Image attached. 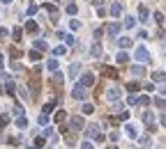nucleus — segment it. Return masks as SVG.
I'll use <instances>...</instances> for the list:
<instances>
[{"instance_id": "nucleus-1", "label": "nucleus", "mask_w": 166, "mask_h": 149, "mask_svg": "<svg viewBox=\"0 0 166 149\" xmlns=\"http://www.w3.org/2000/svg\"><path fill=\"white\" fill-rule=\"evenodd\" d=\"M134 57H136V62L139 64H145V62H150V53H148L145 46H136V53H134Z\"/></svg>"}, {"instance_id": "nucleus-2", "label": "nucleus", "mask_w": 166, "mask_h": 149, "mask_svg": "<svg viewBox=\"0 0 166 149\" xmlns=\"http://www.w3.org/2000/svg\"><path fill=\"white\" fill-rule=\"evenodd\" d=\"M85 135H88V138H90V140H104V135H102V129H99L97 124L88 129V131H85Z\"/></svg>"}, {"instance_id": "nucleus-3", "label": "nucleus", "mask_w": 166, "mask_h": 149, "mask_svg": "<svg viewBox=\"0 0 166 149\" xmlns=\"http://www.w3.org/2000/svg\"><path fill=\"white\" fill-rule=\"evenodd\" d=\"M79 85H81V87H92V85H95V76H92V74H85Z\"/></svg>"}, {"instance_id": "nucleus-4", "label": "nucleus", "mask_w": 166, "mask_h": 149, "mask_svg": "<svg viewBox=\"0 0 166 149\" xmlns=\"http://www.w3.org/2000/svg\"><path fill=\"white\" fill-rule=\"evenodd\" d=\"M72 97L74 99H85L88 94H85V87H81V85H74V92H72Z\"/></svg>"}, {"instance_id": "nucleus-5", "label": "nucleus", "mask_w": 166, "mask_h": 149, "mask_svg": "<svg viewBox=\"0 0 166 149\" xmlns=\"http://www.w3.org/2000/svg\"><path fill=\"white\" fill-rule=\"evenodd\" d=\"M139 19H141V23H148V19H150V11H148V7H143V5L139 7Z\"/></svg>"}, {"instance_id": "nucleus-6", "label": "nucleus", "mask_w": 166, "mask_h": 149, "mask_svg": "<svg viewBox=\"0 0 166 149\" xmlns=\"http://www.w3.org/2000/svg\"><path fill=\"white\" fill-rule=\"evenodd\" d=\"M83 129V119L76 115V117H72V131H81Z\"/></svg>"}, {"instance_id": "nucleus-7", "label": "nucleus", "mask_w": 166, "mask_h": 149, "mask_svg": "<svg viewBox=\"0 0 166 149\" xmlns=\"http://www.w3.org/2000/svg\"><path fill=\"white\" fill-rule=\"evenodd\" d=\"M14 89H16L14 80H12V78H5V92H7V94H14Z\"/></svg>"}, {"instance_id": "nucleus-8", "label": "nucleus", "mask_w": 166, "mask_h": 149, "mask_svg": "<svg viewBox=\"0 0 166 149\" xmlns=\"http://www.w3.org/2000/svg\"><path fill=\"white\" fill-rule=\"evenodd\" d=\"M118 32H120V23H111L109 25V37H118Z\"/></svg>"}, {"instance_id": "nucleus-9", "label": "nucleus", "mask_w": 166, "mask_h": 149, "mask_svg": "<svg viewBox=\"0 0 166 149\" xmlns=\"http://www.w3.org/2000/svg\"><path fill=\"white\" fill-rule=\"evenodd\" d=\"M60 39H65V44H67V46H74V34H69V32H60Z\"/></svg>"}, {"instance_id": "nucleus-10", "label": "nucleus", "mask_w": 166, "mask_h": 149, "mask_svg": "<svg viewBox=\"0 0 166 149\" xmlns=\"http://www.w3.org/2000/svg\"><path fill=\"white\" fill-rule=\"evenodd\" d=\"M111 14H113V16H120V14H122V5H120V2H113V5H111Z\"/></svg>"}, {"instance_id": "nucleus-11", "label": "nucleus", "mask_w": 166, "mask_h": 149, "mask_svg": "<svg viewBox=\"0 0 166 149\" xmlns=\"http://www.w3.org/2000/svg\"><path fill=\"white\" fill-rule=\"evenodd\" d=\"M127 60H129V55H127V53H124V51H120V53H118V55H115V62H118V64H124V62H127Z\"/></svg>"}, {"instance_id": "nucleus-12", "label": "nucleus", "mask_w": 166, "mask_h": 149, "mask_svg": "<svg viewBox=\"0 0 166 149\" xmlns=\"http://www.w3.org/2000/svg\"><path fill=\"white\" fill-rule=\"evenodd\" d=\"M132 74L136 76V78H141V76H143V74H145V69H143V67H141V64H134V69H132Z\"/></svg>"}, {"instance_id": "nucleus-13", "label": "nucleus", "mask_w": 166, "mask_h": 149, "mask_svg": "<svg viewBox=\"0 0 166 149\" xmlns=\"http://www.w3.org/2000/svg\"><path fill=\"white\" fill-rule=\"evenodd\" d=\"M26 30H28V32H32V34H35V32L39 30V25H37L35 21H28V23H26Z\"/></svg>"}, {"instance_id": "nucleus-14", "label": "nucleus", "mask_w": 166, "mask_h": 149, "mask_svg": "<svg viewBox=\"0 0 166 149\" xmlns=\"http://www.w3.org/2000/svg\"><path fill=\"white\" fill-rule=\"evenodd\" d=\"M102 71H104L106 76H109V78H115V76H118V71H115L113 67H102Z\"/></svg>"}, {"instance_id": "nucleus-15", "label": "nucleus", "mask_w": 166, "mask_h": 149, "mask_svg": "<svg viewBox=\"0 0 166 149\" xmlns=\"http://www.w3.org/2000/svg\"><path fill=\"white\" fill-rule=\"evenodd\" d=\"M109 99H111V101H115V99H120V89H115V87H111V89H109Z\"/></svg>"}, {"instance_id": "nucleus-16", "label": "nucleus", "mask_w": 166, "mask_h": 149, "mask_svg": "<svg viewBox=\"0 0 166 149\" xmlns=\"http://www.w3.org/2000/svg\"><path fill=\"white\" fill-rule=\"evenodd\" d=\"M90 55H92V57H99V55H102V46H99V44H95L92 48H90Z\"/></svg>"}, {"instance_id": "nucleus-17", "label": "nucleus", "mask_w": 166, "mask_h": 149, "mask_svg": "<svg viewBox=\"0 0 166 149\" xmlns=\"http://www.w3.org/2000/svg\"><path fill=\"white\" fill-rule=\"evenodd\" d=\"M79 69H81V64H79V62H74L72 67H69V76H72V78H76V74H79Z\"/></svg>"}, {"instance_id": "nucleus-18", "label": "nucleus", "mask_w": 166, "mask_h": 149, "mask_svg": "<svg viewBox=\"0 0 166 149\" xmlns=\"http://www.w3.org/2000/svg\"><path fill=\"white\" fill-rule=\"evenodd\" d=\"M46 69H49V71H56V69H58V60H56V57H51L49 62H46Z\"/></svg>"}, {"instance_id": "nucleus-19", "label": "nucleus", "mask_w": 166, "mask_h": 149, "mask_svg": "<svg viewBox=\"0 0 166 149\" xmlns=\"http://www.w3.org/2000/svg\"><path fill=\"white\" fill-rule=\"evenodd\" d=\"M129 46H132V39L129 37H120V48L124 51V48H129Z\"/></svg>"}, {"instance_id": "nucleus-20", "label": "nucleus", "mask_w": 166, "mask_h": 149, "mask_svg": "<svg viewBox=\"0 0 166 149\" xmlns=\"http://www.w3.org/2000/svg\"><path fill=\"white\" fill-rule=\"evenodd\" d=\"M49 46H46V41H42V39H37L35 41V51H46Z\"/></svg>"}, {"instance_id": "nucleus-21", "label": "nucleus", "mask_w": 166, "mask_h": 149, "mask_svg": "<svg viewBox=\"0 0 166 149\" xmlns=\"http://www.w3.org/2000/svg\"><path fill=\"white\" fill-rule=\"evenodd\" d=\"M65 53H67V46H56V48H53V55H65Z\"/></svg>"}, {"instance_id": "nucleus-22", "label": "nucleus", "mask_w": 166, "mask_h": 149, "mask_svg": "<svg viewBox=\"0 0 166 149\" xmlns=\"http://www.w3.org/2000/svg\"><path fill=\"white\" fill-rule=\"evenodd\" d=\"M127 133H129V138H136V135H139V131H136L134 124H127Z\"/></svg>"}, {"instance_id": "nucleus-23", "label": "nucleus", "mask_w": 166, "mask_h": 149, "mask_svg": "<svg viewBox=\"0 0 166 149\" xmlns=\"http://www.w3.org/2000/svg\"><path fill=\"white\" fill-rule=\"evenodd\" d=\"M76 11H79V5L69 2V5H67V14H76Z\"/></svg>"}, {"instance_id": "nucleus-24", "label": "nucleus", "mask_w": 166, "mask_h": 149, "mask_svg": "<svg viewBox=\"0 0 166 149\" xmlns=\"http://www.w3.org/2000/svg\"><path fill=\"white\" fill-rule=\"evenodd\" d=\"M16 126H19V129L28 126V119H26V117H19V119H16Z\"/></svg>"}, {"instance_id": "nucleus-25", "label": "nucleus", "mask_w": 166, "mask_h": 149, "mask_svg": "<svg viewBox=\"0 0 166 149\" xmlns=\"http://www.w3.org/2000/svg\"><path fill=\"white\" fill-rule=\"evenodd\" d=\"M53 106H56V103H53V101H49V103L44 106V112H42V115H49V112L53 110Z\"/></svg>"}, {"instance_id": "nucleus-26", "label": "nucleus", "mask_w": 166, "mask_h": 149, "mask_svg": "<svg viewBox=\"0 0 166 149\" xmlns=\"http://www.w3.org/2000/svg\"><path fill=\"white\" fill-rule=\"evenodd\" d=\"M74 133H67V135H65V142H67V145H74Z\"/></svg>"}, {"instance_id": "nucleus-27", "label": "nucleus", "mask_w": 166, "mask_h": 149, "mask_svg": "<svg viewBox=\"0 0 166 149\" xmlns=\"http://www.w3.org/2000/svg\"><path fill=\"white\" fill-rule=\"evenodd\" d=\"M152 80H157V83H164V74H162V71H157V74L152 76Z\"/></svg>"}, {"instance_id": "nucleus-28", "label": "nucleus", "mask_w": 166, "mask_h": 149, "mask_svg": "<svg viewBox=\"0 0 166 149\" xmlns=\"http://www.w3.org/2000/svg\"><path fill=\"white\" fill-rule=\"evenodd\" d=\"M124 28H134V19H132V16H127V19H124Z\"/></svg>"}, {"instance_id": "nucleus-29", "label": "nucleus", "mask_w": 166, "mask_h": 149, "mask_svg": "<svg viewBox=\"0 0 166 149\" xmlns=\"http://www.w3.org/2000/svg\"><path fill=\"white\" fill-rule=\"evenodd\" d=\"M83 112H85V115H90V112H92V106H90V103H83Z\"/></svg>"}, {"instance_id": "nucleus-30", "label": "nucleus", "mask_w": 166, "mask_h": 149, "mask_svg": "<svg viewBox=\"0 0 166 149\" xmlns=\"http://www.w3.org/2000/svg\"><path fill=\"white\" fill-rule=\"evenodd\" d=\"M39 124L44 126V124H49V115H39Z\"/></svg>"}, {"instance_id": "nucleus-31", "label": "nucleus", "mask_w": 166, "mask_h": 149, "mask_svg": "<svg viewBox=\"0 0 166 149\" xmlns=\"http://www.w3.org/2000/svg\"><path fill=\"white\" fill-rule=\"evenodd\" d=\"M30 60H35V62H37V60H42V55H39L37 51H32V53H30Z\"/></svg>"}, {"instance_id": "nucleus-32", "label": "nucleus", "mask_w": 166, "mask_h": 149, "mask_svg": "<svg viewBox=\"0 0 166 149\" xmlns=\"http://www.w3.org/2000/svg\"><path fill=\"white\" fill-rule=\"evenodd\" d=\"M7 122H9V117H7V115L0 117V126H7Z\"/></svg>"}, {"instance_id": "nucleus-33", "label": "nucleus", "mask_w": 166, "mask_h": 149, "mask_svg": "<svg viewBox=\"0 0 166 149\" xmlns=\"http://www.w3.org/2000/svg\"><path fill=\"white\" fill-rule=\"evenodd\" d=\"M157 108L164 110V99H162V94H159V99H157Z\"/></svg>"}, {"instance_id": "nucleus-34", "label": "nucleus", "mask_w": 166, "mask_h": 149, "mask_svg": "<svg viewBox=\"0 0 166 149\" xmlns=\"http://www.w3.org/2000/svg\"><path fill=\"white\" fill-rule=\"evenodd\" d=\"M35 11H37V5H30V7H28V16H32Z\"/></svg>"}, {"instance_id": "nucleus-35", "label": "nucleus", "mask_w": 166, "mask_h": 149, "mask_svg": "<svg viewBox=\"0 0 166 149\" xmlns=\"http://www.w3.org/2000/svg\"><path fill=\"white\" fill-rule=\"evenodd\" d=\"M155 19H157V23H164V14H162V11H157Z\"/></svg>"}, {"instance_id": "nucleus-36", "label": "nucleus", "mask_w": 166, "mask_h": 149, "mask_svg": "<svg viewBox=\"0 0 166 149\" xmlns=\"http://www.w3.org/2000/svg\"><path fill=\"white\" fill-rule=\"evenodd\" d=\"M62 119H65V110H60V112L56 115V122H62Z\"/></svg>"}, {"instance_id": "nucleus-37", "label": "nucleus", "mask_w": 166, "mask_h": 149, "mask_svg": "<svg viewBox=\"0 0 166 149\" xmlns=\"http://www.w3.org/2000/svg\"><path fill=\"white\" fill-rule=\"evenodd\" d=\"M7 34H9V32H7V28H0V39H5Z\"/></svg>"}, {"instance_id": "nucleus-38", "label": "nucleus", "mask_w": 166, "mask_h": 149, "mask_svg": "<svg viewBox=\"0 0 166 149\" xmlns=\"http://www.w3.org/2000/svg\"><path fill=\"white\" fill-rule=\"evenodd\" d=\"M14 37H16V41L21 39V28H14Z\"/></svg>"}, {"instance_id": "nucleus-39", "label": "nucleus", "mask_w": 166, "mask_h": 149, "mask_svg": "<svg viewBox=\"0 0 166 149\" xmlns=\"http://www.w3.org/2000/svg\"><path fill=\"white\" fill-rule=\"evenodd\" d=\"M69 25H72V30H79V28H81V23H79V21H72Z\"/></svg>"}, {"instance_id": "nucleus-40", "label": "nucleus", "mask_w": 166, "mask_h": 149, "mask_svg": "<svg viewBox=\"0 0 166 149\" xmlns=\"http://www.w3.org/2000/svg\"><path fill=\"white\" fill-rule=\"evenodd\" d=\"M136 99H139V97H134V94H132V97L127 99V103H129V106H134V103H136Z\"/></svg>"}, {"instance_id": "nucleus-41", "label": "nucleus", "mask_w": 166, "mask_h": 149, "mask_svg": "<svg viewBox=\"0 0 166 149\" xmlns=\"http://www.w3.org/2000/svg\"><path fill=\"white\" fill-rule=\"evenodd\" d=\"M81 149H92V145H90V142H83V145H81Z\"/></svg>"}, {"instance_id": "nucleus-42", "label": "nucleus", "mask_w": 166, "mask_h": 149, "mask_svg": "<svg viewBox=\"0 0 166 149\" xmlns=\"http://www.w3.org/2000/svg\"><path fill=\"white\" fill-rule=\"evenodd\" d=\"M2 64H5V60H2V53H0V69H2Z\"/></svg>"}, {"instance_id": "nucleus-43", "label": "nucleus", "mask_w": 166, "mask_h": 149, "mask_svg": "<svg viewBox=\"0 0 166 149\" xmlns=\"http://www.w3.org/2000/svg\"><path fill=\"white\" fill-rule=\"evenodd\" d=\"M28 149H37V147H28Z\"/></svg>"}, {"instance_id": "nucleus-44", "label": "nucleus", "mask_w": 166, "mask_h": 149, "mask_svg": "<svg viewBox=\"0 0 166 149\" xmlns=\"http://www.w3.org/2000/svg\"><path fill=\"white\" fill-rule=\"evenodd\" d=\"M106 149H115V147H106Z\"/></svg>"}]
</instances>
